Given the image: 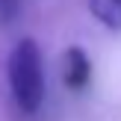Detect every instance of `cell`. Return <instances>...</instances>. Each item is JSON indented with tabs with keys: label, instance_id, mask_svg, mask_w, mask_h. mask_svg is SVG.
Returning a JSON list of instances; mask_svg holds the SVG:
<instances>
[{
	"label": "cell",
	"instance_id": "cell-4",
	"mask_svg": "<svg viewBox=\"0 0 121 121\" xmlns=\"http://www.w3.org/2000/svg\"><path fill=\"white\" fill-rule=\"evenodd\" d=\"M21 6H24V0H0V27H6V24L18 21Z\"/></svg>",
	"mask_w": 121,
	"mask_h": 121
},
{
	"label": "cell",
	"instance_id": "cell-3",
	"mask_svg": "<svg viewBox=\"0 0 121 121\" xmlns=\"http://www.w3.org/2000/svg\"><path fill=\"white\" fill-rule=\"evenodd\" d=\"M89 12L109 33H121V0H89Z\"/></svg>",
	"mask_w": 121,
	"mask_h": 121
},
{
	"label": "cell",
	"instance_id": "cell-2",
	"mask_svg": "<svg viewBox=\"0 0 121 121\" xmlns=\"http://www.w3.org/2000/svg\"><path fill=\"white\" fill-rule=\"evenodd\" d=\"M62 83L71 92H83V89H89V83H92L89 53L83 50V47H77V44L62 53Z\"/></svg>",
	"mask_w": 121,
	"mask_h": 121
},
{
	"label": "cell",
	"instance_id": "cell-1",
	"mask_svg": "<svg viewBox=\"0 0 121 121\" xmlns=\"http://www.w3.org/2000/svg\"><path fill=\"white\" fill-rule=\"evenodd\" d=\"M6 77H9V95L15 106L24 115H35L44 100V68H41V50L35 39H21L9 50Z\"/></svg>",
	"mask_w": 121,
	"mask_h": 121
}]
</instances>
